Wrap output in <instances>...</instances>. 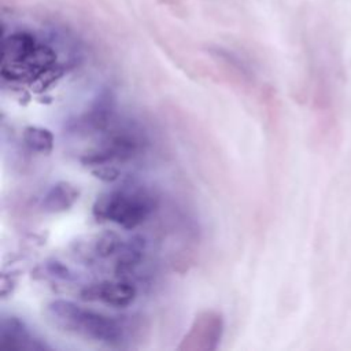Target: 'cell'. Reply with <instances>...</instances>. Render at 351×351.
Returning a JSON list of instances; mask_svg holds the SVG:
<instances>
[{
  "label": "cell",
  "instance_id": "6da1fadb",
  "mask_svg": "<svg viewBox=\"0 0 351 351\" xmlns=\"http://www.w3.org/2000/svg\"><path fill=\"white\" fill-rule=\"evenodd\" d=\"M71 36L51 26L44 30L30 26H4L1 41V77L8 81L41 78L60 67L58 45Z\"/></svg>",
  "mask_w": 351,
  "mask_h": 351
},
{
  "label": "cell",
  "instance_id": "9c48e42d",
  "mask_svg": "<svg viewBox=\"0 0 351 351\" xmlns=\"http://www.w3.org/2000/svg\"><path fill=\"white\" fill-rule=\"evenodd\" d=\"M49 346L43 341L30 328L18 317H3L0 326V350L1 351H25V350H48Z\"/></svg>",
  "mask_w": 351,
  "mask_h": 351
},
{
  "label": "cell",
  "instance_id": "5b68a950",
  "mask_svg": "<svg viewBox=\"0 0 351 351\" xmlns=\"http://www.w3.org/2000/svg\"><path fill=\"white\" fill-rule=\"evenodd\" d=\"M147 145L145 136L136 128L125 126L111 130L101 141L88 149L81 162L86 166L101 169H117L115 163L128 162L138 156Z\"/></svg>",
  "mask_w": 351,
  "mask_h": 351
},
{
  "label": "cell",
  "instance_id": "7a4b0ae2",
  "mask_svg": "<svg viewBox=\"0 0 351 351\" xmlns=\"http://www.w3.org/2000/svg\"><path fill=\"white\" fill-rule=\"evenodd\" d=\"M44 314L55 328L100 344L121 346L126 337V328L117 317L82 307L70 300L49 302Z\"/></svg>",
  "mask_w": 351,
  "mask_h": 351
},
{
  "label": "cell",
  "instance_id": "7c38bea8",
  "mask_svg": "<svg viewBox=\"0 0 351 351\" xmlns=\"http://www.w3.org/2000/svg\"><path fill=\"white\" fill-rule=\"evenodd\" d=\"M36 276L41 278H51V280H69L71 277V271L67 266L58 261H51L41 263L36 269Z\"/></svg>",
  "mask_w": 351,
  "mask_h": 351
},
{
  "label": "cell",
  "instance_id": "3957f363",
  "mask_svg": "<svg viewBox=\"0 0 351 351\" xmlns=\"http://www.w3.org/2000/svg\"><path fill=\"white\" fill-rule=\"evenodd\" d=\"M70 254L86 266L111 261L115 271L121 274L140 265L144 256V240L140 237L123 239L117 232L104 230L74 240Z\"/></svg>",
  "mask_w": 351,
  "mask_h": 351
},
{
  "label": "cell",
  "instance_id": "8992f818",
  "mask_svg": "<svg viewBox=\"0 0 351 351\" xmlns=\"http://www.w3.org/2000/svg\"><path fill=\"white\" fill-rule=\"evenodd\" d=\"M223 317L215 310L199 313L178 344L180 351L217 350L223 335Z\"/></svg>",
  "mask_w": 351,
  "mask_h": 351
},
{
  "label": "cell",
  "instance_id": "52a82bcc",
  "mask_svg": "<svg viewBox=\"0 0 351 351\" xmlns=\"http://www.w3.org/2000/svg\"><path fill=\"white\" fill-rule=\"evenodd\" d=\"M80 298L111 307H128L137 298V288L126 280H101L85 285Z\"/></svg>",
  "mask_w": 351,
  "mask_h": 351
},
{
  "label": "cell",
  "instance_id": "ba28073f",
  "mask_svg": "<svg viewBox=\"0 0 351 351\" xmlns=\"http://www.w3.org/2000/svg\"><path fill=\"white\" fill-rule=\"evenodd\" d=\"M114 95L111 90H103L95 101L80 114L67 126L71 133H95L103 130L112 118L114 114Z\"/></svg>",
  "mask_w": 351,
  "mask_h": 351
},
{
  "label": "cell",
  "instance_id": "30bf717a",
  "mask_svg": "<svg viewBox=\"0 0 351 351\" xmlns=\"http://www.w3.org/2000/svg\"><path fill=\"white\" fill-rule=\"evenodd\" d=\"M80 197V189L67 181L51 185L40 199V207L47 213H62L74 206Z\"/></svg>",
  "mask_w": 351,
  "mask_h": 351
},
{
  "label": "cell",
  "instance_id": "8fae6325",
  "mask_svg": "<svg viewBox=\"0 0 351 351\" xmlns=\"http://www.w3.org/2000/svg\"><path fill=\"white\" fill-rule=\"evenodd\" d=\"M23 144L33 152L47 155L53 149V134L47 128L27 126L22 133Z\"/></svg>",
  "mask_w": 351,
  "mask_h": 351
},
{
  "label": "cell",
  "instance_id": "277c9868",
  "mask_svg": "<svg viewBox=\"0 0 351 351\" xmlns=\"http://www.w3.org/2000/svg\"><path fill=\"white\" fill-rule=\"evenodd\" d=\"M158 197L144 186H119L99 195L92 206L97 221L111 222L123 229L144 223L156 210Z\"/></svg>",
  "mask_w": 351,
  "mask_h": 351
}]
</instances>
